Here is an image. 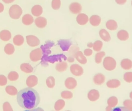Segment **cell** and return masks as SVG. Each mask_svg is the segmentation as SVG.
I'll return each mask as SVG.
<instances>
[{
  "mask_svg": "<svg viewBox=\"0 0 132 111\" xmlns=\"http://www.w3.org/2000/svg\"><path fill=\"white\" fill-rule=\"evenodd\" d=\"M103 65L104 68L107 71H112L117 66V62L116 60L110 56L106 57L103 62Z\"/></svg>",
  "mask_w": 132,
  "mask_h": 111,
  "instance_id": "3",
  "label": "cell"
},
{
  "mask_svg": "<svg viewBox=\"0 0 132 111\" xmlns=\"http://www.w3.org/2000/svg\"><path fill=\"white\" fill-rule=\"evenodd\" d=\"M7 83V78L4 75H0V86H3L6 85Z\"/></svg>",
  "mask_w": 132,
  "mask_h": 111,
  "instance_id": "40",
  "label": "cell"
},
{
  "mask_svg": "<svg viewBox=\"0 0 132 111\" xmlns=\"http://www.w3.org/2000/svg\"><path fill=\"white\" fill-rule=\"evenodd\" d=\"M4 10V6L3 4L0 3V13L2 12Z\"/></svg>",
  "mask_w": 132,
  "mask_h": 111,
  "instance_id": "46",
  "label": "cell"
},
{
  "mask_svg": "<svg viewBox=\"0 0 132 111\" xmlns=\"http://www.w3.org/2000/svg\"><path fill=\"white\" fill-rule=\"evenodd\" d=\"M103 42L101 40H96L93 43V49L95 52H99L103 47Z\"/></svg>",
  "mask_w": 132,
  "mask_h": 111,
  "instance_id": "31",
  "label": "cell"
},
{
  "mask_svg": "<svg viewBox=\"0 0 132 111\" xmlns=\"http://www.w3.org/2000/svg\"><path fill=\"white\" fill-rule=\"evenodd\" d=\"M3 111H13L10 104L8 102H5L3 104Z\"/></svg>",
  "mask_w": 132,
  "mask_h": 111,
  "instance_id": "39",
  "label": "cell"
},
{
  "mask_svg": "<svg viewBox=\"0 0 132 111\" xmlns=\"http://www.w3.org/2000/svg\"><path fill=\"white\" fill-rule=\"evenodd\" d=\"M100 38L105 42H108L111 39V37L109 33L105 29H101L99 31Z\"/></svg>",
  "mask_w": 132,
  "mask_h": 111,
  "instance_id": "18",
  "label": "cell"
},
{
  "mask_svg": "<svg viewBox=\"0 0 132 111\" xmlns=\"http://www.w3.org/2000/svg\"><path fill=\"white\" fill-rule=\"evenodd\" d=\"M93 54V51L90 49H86L84 51V54L86 56H90Z\"/></svg>",
  "mask_w": 132,
  "mask_h": 111,
  "instance_id": "42",
  "label": "cell"
},
{
  "mask_svg": "<svg viewBox=\"0 0 132 111\" xmlns=\"http://www.w3.org/2000/svg\"><path fill=\"white\" fill-rule=\"evenodd\" d=\"M123 105L125 107L127 108L129 110L132 111V100L130 99H126L123 102Z\"/></svg>",
  "mask_w": 132,
  "mask_h": 111,
  "instance_id": "38",
  "label": "cell"
},
{
  "mask_svg": "<svg viewBox=\"0 0 132 111\" xmlns=\"http://www.w3.org/2000/svg\"><path fill=\"white\" fill-rule=\"evenodd\" d=\"M61 97L64 99H71L73 98V93L68 90H64L61 93Z\"/></svg>",
  "mask_w": 132,
  "mask_h": 111,
  "instance_id": "34",
  "label": "cell"
},
{
  "mask_svg": "<svg viewBox=\"0 0 132 111\" xmlns=\"http://www.w3.org/2000/svg\"><path fill=\"white\" fill-rule=\"evenodd\" d=\"M87 46L89 47H92L93 46V43L92 42H90V43H88L87 44Z\"/></svg>",
  "mask_w": 132,
  "mask_h": 111,
  "instance_id": "48",
  "label": "cell"
},
{
  "mask_svg": "<svg viewBox=\"0 0 132 111\" xmlns=\"http://www.w3.org/2000/svg\"><path fill=\"white\" fill-rule=\"evenodd\" d=\"M77 85L76 80L72 77H68L64 82V85L65 87L69 89H74Z\"/></svg>",
  "mask_w": 132,
  "mask_h": 111,
  "instance_id": "9",
  "label": "cell"
},
{
  "mask_svg": "<svg viewBox=\"0 0 132 111\" xmlns=\"http://www.w3.org/2000/svg\"><path fill=\"white\" fill-rule=\"evenodd\" d=\"M87 97L88 99L92 102H94L100 98L99 91L96 89L90 90L87 94Z\"/></svg>",
  "mask_w": 132,
  "mask_h": 111,
  "instance_id": "11",
  "label": "cell"
},
{
  "mask_svg": "<svg viewBox=\"0 0 132 111\" xmlns=\"http://www.w3.org/2000/svg\"><path fill=\"white\" fill-rule=\"evenodd\" d=\"M120 65L123 69L130 70L132 68V61L128 58H124L121 60Z\"/></svg>",
  "mask_w": 132,
  "mask_h": 111,
  "instance_id": "17",
  "label": "cell"
},
{
  "mask_svg": "<svg viewBox=\"0 0 132 111\" xmlns=\"http://www.w3.org/2000/svg\"><path fill=\"white\" fill-rule=\"evenodd\" d=\"M105 56V52L104 51H101L97 53L95 55V62L99 64L102 62L103 57Z\"/></svg>",
  "mask_w": 132,
  "mask_h": 111,
  "instance_id": "32",
  "label": "cell"
},
{
  "mask_svg": "<svg viewBox=\"0 0 132 111\" xmlns=\"http://www.w3.org/2000/svg\"><path fill=\"white\" fill-rule=\"evenodd\" d=\"M26 42L28 45L35 47L40 44V40L36 36L34 35H28L26 37Z\"/></svg>",
  "mask_w": 132,
  "mask_h": 111,
  "instance_id": "7",
  "label": "cell"
},
{
  "mask_svg": "<svg viewBox=\"0 0 132 111\" xmlns=\"http://www.w3.org/2000/svg\"><path fill=\"white\" fill-rule=\"evenodd\" d=\"M11 38V34L8 30L4 29L0 31V39L4 41H7Z\"/></svg>",
  "mask_w": 132,
  "mask_h": 111,
  "instance_id": "20",
  "label": "cell"
},
{
  "mask_svg": "<svg viewBox=\"0 0 132 111\" xmlns=\"http://www.w3.org/2000/svg\"><path fill=\"white\" fill-rule=\"evenodd\" d=\"M106 27L110 30H115L118 28V24L116 21L109 20L106 23Z\"/></svg>",
  "mask_w": 132,
  "mask_h": 111,
  "instance_id": "25",
  "label": "cell"
},
{
  "mask_svg": "<svg viewBox=\"0 0 132 111\" xmlns=\"http://www.w3.org/2000/svg\"><path fill=\"white\" fill-rule=\"evenodd\" d=\"M129 97H130V98L132 100V91H131V92H130V93H129Z\"/></svg>",
  "mask_w": 132,
  "mask_h": 111,
  "instance_id": "49",
  "label": "cell"
},
{
  "mask_svg": "<svg viewBox=\"0 0 132 111\" xmlns=\"http://www.w3.org/2000/svg\"><path fill=\"white\" fill-rule=\"evenodd\" d=\"M68 65L65 61H60L56 65L55 69L59 72H62L65 71L68 68Z\"/></svg>",
  "mask_w": 132,
  "mask_h": 111,
  "instance_id": "24",
  "label": "cell"
},
{
  "mask_svg": "<svg viewBox=\"0 0 132 111\" xmlns=\"http://www.w3.org/2000/svg\"><path fill=\"white\" fill-rule=\"evenodd\" d=\"M124 80L127 83H132V72H127L123 75Z\"/></svg>",
  "mask_w": 132,
  "mask_h": 111,
  "instance_id": "37",
  "label": "cell"
},
{
  "mask_svg": "<svg viewBox=\"0 0 132 111\" xmlns=\"http://www.w3.org/2000/svg\"><path fill=\"white\" fill-rule=\"evenodd\" d=\"M117 37L121 41H126L129 38L128 33L124 29L119 30L117 33Z\"/></svg>",
  "mask_w": 132,
  "mask_h": 111,
  "instance_id": "23",
  "label": "cell"
},
{
  "mask_svg": "<svg viewBox=\"0 0 132 111\" xmlns=\"http://www.w3.org/2000/svg\"><path fill=\"white\" fill-rule=\"evenodd\" d=\"M16 95V101L18 104L24 109L35 108L40 102L39 93L35 89L30 87L21 89Z\"/></svg>",
  "mask_w": 132,
  "mask_h": 111,
  "instance_id": "1",
  "label": "cell"
},
{
  "mask_svg": "<svg viewBox=\"0 0 132 111\" xmlns=\"http://www.w3.org/2000/svg\"><path fill=\"white\" fill-rule=\"evenodd\" d=\"M14 47L11 43L7 44L4 47V52L8 55H12L14 52Z\"/></svg>",
  "mask_w": 132,
  "mask_h": 111,
  "instance_id": "30",
  "label": "cell"
},
{
  "mask_svg": "<svg viewBox=\"0 0 132 111\" xmlns=\"http://www.w3.org/2000/svg\"><path fill=\"white\" fill-rule=\"evenodd\" d=\"M69 10L70 12L74 14H79L82 10L81 4L78 2H73L69 6Z\"/></svg>",
  "mask_w": 132,
  "mask_h": 111,
  "instance_id": "6",
  "label": "cell"
},
{
  "mask_svg": "<svg viewBox=\"0 0 132 111\" xmlns=\"http://www.w3.org/2000/svg\"><path fill=\"white\" fill-rule=\"evenodd\" d=\"M65 111H71V110H65Z\"/></svg>",
  "mask_w": 132,
  "mask_h": 111,
  "instance_id": "51",
  "label": "cell"
},
{
  "mask_svg": "<svg viewBox=\"0 0 132 111\" xmlns=\"http://www.w3.org/2000/svg\"><path fill=\"white\" fill-rule=\"evenodd\" d=\"M111 111H130L124 106H119L113 108Z\"/></svg>",
  "mask_w": 132,
  "mask_h": 111,
  "instance_id": "41",
  "label": "cell"
},
{
  "mask_svg": "<svg viewBox=\"0 0 132 111\" xmlns=\"http://www.w3.org/2000/svg\"><path fill=\"white\" fill-rule=\"evenodd\" d=\"M20 69L26 73H29L33 71L34 68L28 63H23L20 65Z\"/></svg>",
  "mask_w": 132,
  "mask_h": 111,
  "instance_id": "26",
  "label": "cell"
},
{
  "mask_svg": "<svg viewBox=\"0 0 132 111\" xmlns=\"http://www.w3.org/2000/svg\"><path fill=\"white\" fill-rule=\"evenodd\" d=\"M24 111H44V110L41 107H37V108H32V109H30L26 110Z\"/></svg>",
  "mask_w": 132,
  "mask_h": 111,
  "instance_id": "43",
  "label": "cell"
},
{
  "mask_svg": "<svg viewBox=\"0 0 132 111\" xmlns=\"http://www.w3.org/2000/svg\"><path fill=\"white\" fill-rule=\"evenodd\" d=\"M131 6H132V1H131Z\"/></svg>",
  "mask_w": 132,
  "mask_h": 111,
  "instance_id": "50",
  "label": "cell"
},
{
  "mask_svg": "<svg viewBox=\"0 0 132 111\" xmlns=\"http://www.w3.org/2000/svg\"><path fill=\"white\" fill-rule=\"evenodd\" d=\"M22 23L25 25H30L34 21L33 17L29 14H24L22 19Z\"/></svg>",
  "mask_w": 132,
  "mask_h": 111,
  "instance_id": "22",
  "label": "cell"
},
{
  "mask_svg": "<svg viewBox=\"0 0 132 111\" xmlns=\"http://www.w3.org/2000/svg\"><path fill=\"white\" fill-rule=\"evenodd\" d=\"M22 14V9L20 6L16 4L13 5L9 10V14L13 19H19Z\"/></svg>",
  "mask_w": 132,
  "mask_h": 111,
  "instance_id": "2",
  "label": "cell"
},
{
  "mask_svg": "<svg viewBox=\"0 0 132 111\" xmlns=\"http://www.w3.org/2000/svg\"><path fill=\"white\" fill-rule=\"evenodd\" d=\"M5 91L10 96H15L18 93L16 88L14 86L11 85L7 86L5 88Z\"/></svg>",
  "mask_w": 132,
  "mask_h": 111,
  "instance_id": "29",
  "label": "cell"
},
{
  "mask_svg": "<svg viewBox=\"0 0 132 111\" xmlns=\"http://www.w3.org/2000/svg\"><path fill=\"white\" fill-rule=\"evenodd\" d=\"M65 106V101L62 99L58 100L55 103L54 108L56 111H60Z\"/></svg>",
  "mask_w": 132,
  "mask_h": 111,
  "instance_id": "28",
  "label": "cell"
},
{
  "mask_svg": "<svg viewBox=\"0 0 132 111\" xmlns=\"http://www.w3.org/2000/svg\"><path fill=\"white\" fill-rule=\"evenodd\" d=\"M24 41V39L23 37L21 35H15L13 39V42L14 45L16 46L22 45Z\"/></svg>",
  "mask_w": 132,
  "mask_h": 111,
  "instance_id": "27",
  "label": "cell"
},
{
  "mask_svg": "<svg viewBox=\"0 0 132 111\" xmlns=\"http://www.w3.org/2000/svg\"><path fill=\"white\" fill-rule=\"evenodd\" d=\"M71 73L76 76H80L84 73L83 68L78 64H72L70 68Z\"/></svg>",
  "mask_w": 132,
  "mask_h": 111,
  "instance_id": "5",
  "label": "cell"
},
{
  "mask_svg": "<svg viewBox=\"0 0 132 111\" xmlns=\"http://www.w3.org/2000/svg\"><path fill=\"white\" fill-rule=\"evenodd\" d=\"M76 22L80 25H86L89 21V18L88 15L83 13H79L76 17Z\"/></svg>",
  "mask_w": 132,
  "mask_h": 111,
  "instance_id": "10",
  "label": "cell"
},
{
  "mask_svg": "<svg viewBox=\"0 0 132 111\" xmlns=\"http://www.w3.org/2000/svg\"><path fill=\"white\" fill-rule=\"evenodd\" d=\"M3 2H4L6 4H9L13 2L14 0H2Z\"/></svg>",
  "mask_w": 132,
  "mask_h": 111,
  "instance_id": "45",
  "label": "cell"
},
{
  "mask_svg": "<svg viewBox=\"0 0 132 111\" xmlns=\"http://www.w3.org/2000/svg\"><path fill=\"white\" fill-rule=\"evenodd\" d=\"M51 6L53 9L58 10L61 6V1L60 0H52Z\"/></svg>",
  "mask_w": 132,
  "mask_h": 111,
  "instance_id": "36",
  "label": "cell"
},
{
  "mask_svg": "<svg viewBox=\"0 0 132 111\" xmlns=\"http://www.w3.org/2000/svg\"><path fill=\"white\" fill-rule=\"evenodd\" d=\"M31 13L35 17H39L43 12V8L39 5H35L31 8Z\"/></svg>",
  "mask_w": 132,
  "mask_h": 111,
  "instance_id": "21",
  "label": "cell"
},
{
  "mask_svg": "<svg viewBox=\"0 0 132 111\" xmlns=\"http://www.w3.org/2000/svg\"><path fill=\"white\" fill-rule=\"evenodd\" d=\"M38 78L36 75H31L29 76L26 81V84L28 87L32 88L38 84Z\"/></svg>",
  "mask_w": 132,
  "mask_h": 111,
  "instance_id": "13",
  "label": "cell"
},
{
  "mask_svg": "<svg viewBox=\"0 0 132 111\" xmlns=\"http://www.w3.org/2000/svg\"><path fill=\"white\" fill-rule=\"evenodd\" d=\"M35 23L38 28H43L47 25V20L44 17H39L35 20Z\"/></svg>",
  "mask_w": 132,
  "mask_h": 111,
  "instance_id": "14",
  "label": "cell"
},
{
  "mask_svg": "<svg viewBox=\"0 0 132 111\" xmlns=\"http://www.w3.org/2000/svg\"><path fill=\"white\" fill-rule=\"evenodd\" d=\"M19 78V74L15 71H11L8 74V78L10 81H15Z\"/></svg>",
  "mask_w": 132,
  "mask_h": 111,
  "instance_id": "35",
  "label": "cell"
},
{
  "mask_svg": "<svg viewBox=\"0 0 132 111\" xmlns=\"http://www.w3.org/2000/svg\"><path fill=\"white\" fill-rule=\"evenodd\" d=\"M117 4L119 5H124L125 3H126L127 0H115Z\"/></svg>",
  "mask_w": 132,
  "mask_h": 111,
  "instance_id": "44",
  "label": "cell"
},
{
  "mask_svg": "<svg viewBox=\"0 0 132 111\" xmlns=\"http://www.w3.org/2000/svg\"><path fill=\"white\" fill-rule=\"evenodd\" d=\"M118 103V100L115 96H111L107 100L108 106L106 108V111H111L113 107H114Z\"/></svg>",
  "mask_w": 132,
  "mask_h": 111,
  "instance_id": "8",
  "label": "cell"
},
{
  "mask_svg": "<svg viewBox=\"0 0 132 111\" xmlns=\"http://www.w3.org/2000/svg\"><path fill=\"white\" fill-rule=\"evenodd\" d=\"M68 61L69 62H73L74 61V59L73 57H69L68 58Z\"/></svg>",
  "mask_w": 132,
  "mask_h": 111,
  "instance_id": "47",
  "label": "cell"
},
{
  "mask_svg": "<svg viewBox=\"0 0 132 111\" xmlns=\"http://www.w3.org/2000/svg\"><path fill=\"white\" fill-rule=\"evenodd\" d=\"M42 55V50L40 48H37L31 51L29 54V58L33 62H37L41 59Z\"/></svg>",
  "mask_w": 132,
  "mask_h": 111,
  "instance_id": "4",
  "label": "cell"
},
{
  "mask_svg": "<svg viewBox=\"0 0 132 111\" xmlns=\"http://www.w3.org/2000/svg\"><path fill=\"white\" fill-rule=\"evenodd\" d=\"M89 22L90 24L93 26H97L100 24L101 22V18L98 15H92L89 19Z\"/></svg>",
  "mask_w": 132,
  "mask_h": 111,
  "instance_id": "16",
  "label": "cell"
},
{
  "mask_svg": "<svg viewBox=\"0 0 132 111\" xmlns=\"http://www.w3.org/2000/svg\"><path fill=\"white\" fill-rule=\"evenodd\" d=\"M121 85V82L117 79H112L108 81L106 86L109 88H117Z\"/></svg>",
  "mask_w": 132,
  "mask_h": 111,
  "instance_id": "19",
  "label": "cell"
},
{
  "mask_svg": "<svg viewBox=\"0 0 132 111\" xmlns=\"http://www.w3.org/2000/svg\"><path fill=\"white\" fill-rule=\"evenodd\" d=\"M74 56L77 61L80 64L85 65L87 62V59L86 57L81 51H78L77 52H76L74 55Z\"/></svg>",
  "mask_w": 132,
  "mask_h": 111,
  "instance_id": "15",
  "label": "cell"
},
{
  "mask_svg": "<svg viewBox=\"0 0 132 111\" xmlns=\"http://www.w3.org/2000/svg\"><path fill=\"white\" fill-rule=\"evenodd\" d=\"M46 84L50 88H53L55 85V80L52 76H48L46 80Z\"/></svg>",
  "mask_w": 132,
  "mask_h": 111,
  "instance_id": "33",
  "label": "cell"
},
{
  "mask_svg": "<svg viewBox=\"0 0 132 111\" xmlns=\"http://www.w3.org/2000/svg\"><path fill=\"white\" fill-rule=\"evenodd\" d=\"M105 76L101 73H98L95 74L93 77V81L94 83L97 85H102L105 81Z\"/></svg>",
  "mask_w": 132,
  "mask_h": 111,
  "instance_id": "12",
  "label": "cell"
}]
</instances>
